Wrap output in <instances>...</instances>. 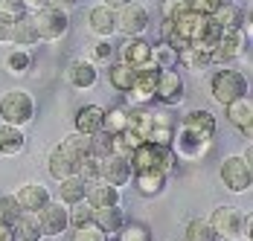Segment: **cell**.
<instances>
[{
	"label": "cell",
	"instance_id": "obj_6",
	"mask_svg": "<svg viewBox=\"0 0 253 241\" xmlns=\"http://www.w3.org/2000/svg\"><path fill=\"white\" fill-rule=\"evenodd\" d=\"M248 44H251V35H248L242 26H236V29H221V35H218L212 52H210V58H212V64H221V67H224L230 61L242 58V55L248 52Z\"/></svg>",
	"mask_w": 253,
	"mask_h": 241
},
{
	"label": "cell",
	"instance_id": "obj_10",
	"mask_svg": "<svg viewBox=\"0 0 253 241\" xmlns=\"http://www.w3.org/2000/svg\"><path fill=\"white\" fill-rule=\"evenodd\" d=\"M154 99L166 108L180 105L183 102V79L177 70H160L157 73V87H154Z\"/></svg>",
	"mask_w": 253,
	"mask_h": 241
},
{
	"label": "cell",
	"instance_id": "obj_39",
	"mask_svg": "<svg viewBox=\"0 0 253 241\" xmlns=\"http://www.w3.org/2000/svg\"><path fill=\"white\" fill-rule=\"evenodd\" d=\"M67 233H70V241H105L108 239L93 221L90 224H82V227H70Z\"/></svg>",
	"mask_w": 253,
	"mask_h": 241
},
{
	"label": "cell",
	"instance_id": "obj_33",
	"mask_svg": "<svg viewBox=\"0 0 253 241\" xmlns=\"http://www.w3.org/2000/svg\"><path fill=\"white\" fill-rule=\"evenodd\" d=\"M242 15H245V9H239L236 3H221L210 18L218 29H236V26H242Z\"/></svg>",
	"mask_w": 253,
	"mask_h": 241
},
{
	"label": "cell",
	"instance_id": "obj_51",
	"mask_svg": "<svg viewBox=\"0 0 253 241\" xmlns=\"http://www.w3.org/2000/svg\"><path fill=\"white\" fill-rule=\"evenodd\" d=\"M218 3H233V0H218Z\"/></svg>",
	"mask_w": 253,
	"mask_h": 241
},
{
	"label": "cell",
	"instance_id": "obj_38",
	"mask_svg": "<svg viewBox=\"0 0 253 241\" xmlns=\"http://www.w3.org/2000/svg\"><path fill=\"white\" fill-rule=\"evenodd\" d=\"M117 241H152V230L140 221H126L117 233Z\"/></svg>",
	"mask_w": 253,
	"mask_h": 241
},
{
	"label": "cell",
	"instance_id": "obj_4",
	"mask_svg": "<svg viewBox=\"0 0 253 241\" xmlns=\"http://www.w3.org/2000/svg\"><path fill=\"white\" fill-rule=\"evenodd\" d=\"M221 183L227 186L230 192L242 195V192H251V183H253V166H251V151L248 154H230L221 160Z\"/></svg>",
	"mask_w": 253,
	"mask_h": 241
},
{
	"label": "cell",
	"instance_id": "obj_26",
	"mask_svg": "<svg viewBox=\"0 0 253 241\" xmlns=\"http://www.w3.org/2000/svg\"><path fill=\"white\" fill-rule=\"evenodd\" d=\"M102 117H105V108H99V105H84V108H79L76 131L84 134V137H93L96 131H102Z\"/></svg>",
	"mask_w": 253,
	"mask_h": 241
},
{
	"label": "cell",
	"instance_id": "obj_15",
	"mask_svg": "<svg viewBox=\"0 0 253 241\" xmlns=\"http://www.w3.org/2000/svg\"><path fill=\"white\" fill-rule=\"evenodd\" d=\"M67 81H70L76 90H93L96 81H99V67H96L90 58H76V61H70V67H67Z\"/></svg>",
	"mask_w": 253,
	"mask_h": 241
},
{
	"label": "cell",
	"instance_id": "obj_41",
	"mask_svg": "<svg viewBox=\"0 0 253 241\" xmlns=\"http://www.w3.org/2000/svg\"><path fill=\"white\" fill-rule=\"evenodd\" d=\"M186 12H189V0H160V18L163 21H177Z\"/></svg>",
	"mask_w": 253,
	"mask_h": 241
},
{
	"label": "cell",
	"instance_id": "obj_23",
	"mask_svg": "<svg viewBox=\"0 0 253 241\" xmlns=\"http://www.w3.org/2000/svg\"><path fill=\"white\" fill-rule=\"evenodd\" d=\"M9 227H12L15 241H41L44 239V236H41V224H38V215H35V212L21 209V215L15 218Z\"/></svg>",
	"mask_w": 253,
	"mask_h": 241
},
{
	"label": "cell",
	"instance_id": "obj_28",
	"mask_svg": "<svg viewBox=\"0 0 253 241\" xmlns=\"http://www.w3.org/2000/svg\"><path fill=\"white\" fill-rule=\"evenodd\" d=\"M84 189H87V183H84L79 174H70V177L58 180V203L73 206L79 201H84Z\"/></svg>",
	"mask_w": 253,
	"mask_h": 241
},
{
	"label": "cell",
	"instance_id": "obj_1",
	"mask_svg": "<svg viewBox=\"0 0 253 241\" xmlns=\"http://www.w3.org/2000/svg\"><path fill=\"white\" fill-rule=\"evenodd\" d=\"M207 224L212 227L215 239H221V241H239V239L251 236V215H245L239 206H230V203L215 206L207 215Z\"/></svg>",
	"mask_w": 253,
	"mask_h": 241
},
{
	"label": "cell",
	"instance_id": "obj_32",
	"mask_svg": "<svg viewBox=\"0 0 253 241\" xmlns=\"http://www.w3.org/2000/svg\"><path fill=\"white\" fill-rule=\"evenodd\" d=\"M177 64H183L186 70H195V73H201L207 70L210 64H212V58H210V52H204V49L198 47H183V49H177Z\"/></svg>",
	"mask_w": 253,
	"mask_h": 241
},
{
	"label": "cell",
	"instance_id": "obj_30",
	"mask_svg": "<svg viewBox=\"0 0 253 241\" xmlns=\"http://www.w3.org/2000/svg\"><path fill=\"white\" fill-rule=\"evenodd\" d=\"M58 148L73 160V163H82V157H87L90 154V137H84V134H79V131H73L70 137H64L61 143H58Z\"/></svg>",
	"mask_w": 253,
	"mask_h": 241
},
{
	"label": "cell",
	"instance_id": "obj_37",
	"mask_svg": "<svg viewBox=\"0 0 253 241\" xmlns=\"http://www.w3.org/2000/svg\"><path fill=\"white\" fill-rule=\"evenodd\" d=\"M183 236H186V241H218L215 233H212V227L207 224V218H192V221L186 224Z\"/></svg>",
	"mask_w": 253,
	"mask_h": 241
},
{
	"label": "cell",
	"instance_id": "obj_12",
	"mask_svg": "<svg viewBox=\"0 0 253 241\" xmlns=\"http://www.w3.org/2000/svg\"><path fill=\"white\" fill-rule=\"evenodd\" d=\"M99 177L108 180V183H114L117 189L128 186L131 177H134V171H131V166H128V157H117V154H105V157H99Z\"/></svg>",
	"mask_w": 253,
	"mask_h": 241
},
{
	"label": "cell",
	"instance_id": "obj_40",
	"mask_svg": "<svg viewBox=\"0 0 253 241\" xmlns=\"http://www.w3.org/2000/svg\"><path fill=\"white\" fill-rule=\"evenodd\" d=\"M67 215H70V227L90 224V221H93V206H90L87 201H79L73 206H67Z\"/></svg>",
	"mask_w": 253,
	"mask_h": 241
},
{
	"label": "cell",
	"instance_id": "obj_52",
	"mask_svg": "<svg viewBox=\"0 0 253 241\" xmlns=\"http://www.w3.org/2000/svg\"><path fill=\"white\" fill-rule=\"evenodd\" d=\"M105 241H117V236H114V239H105Z\"/></svg>",
	"mask_w": 253,
	"mask_h": 241
},
{
	"label": "cell",
	"instance_id": "obj_42",
	"mask_svg": "<svg viewBox=\"0 0 253 241\" xmlns=\"http://www.w3.org/2000/svg\"><path fill=\"white\" fill-rule=\"evenodd\" d=\"M76 174L84 180V183H90V180H96L99 177V157L90 151L87 157H82V163H79V169H76Z\"/></svg>",
	"mask_w": 253,
	"mask_h": 241
},
{
	"label": "cell",
	"instance_id": "obj_18",
	"mask_svg": "<svg viewBox=\"0 0 253 241\" xmlns=\"http://www.w3.org/2000/svg\"><path fill=\"white\" fill-rule=\"evenodd\" d=\"M87 29L96 35V38H114L117 35V24H114V9L108 6H93L87 12Z\"/></svg>",
	"mask_w": 253,
	"mask_h": 241
},
{
	"label": "cell",
	"instance_id": "obj_34",
	"mask_svg": "<svg viewBox=\"0 0 253 241\" xmlns=\"http://www.w3.org/2000/svg\"><path fill=\"white\" fill-rule=\"evenodd\" d=\"M149 61H152L157 70H175L177 67V49L172 44H166V41H157V44H152Z\"/></svg>",
	"mask_w": 253,
	"mask_h": 241
},
{
	"label": "cell",
	"instance_id": "obj_25",
	"mask_svg": "<svg viewBox=\"0 0 253 241\" xmlns=\"http://www.w3.org/2000/svg\"><path fill=\"white\" fill-rule=\"evenodd\" d=\"M9 44H15V47H29V49L35 47V44H41L29 12H26V15H21L18 21H12V38H9Z\"/></svg>",
	"mask_w": 253,
	"mask_h": 241
},
{
	"label": "cell",
	"instance_id": "obj_13",
	"mask_svg": "<svg viewBox=\"0 0 253 241\" xmlns=\"http://www.w3.org/2000/svg\"><path fill=\"white\" fill-rule=\"evenodd\" d=\"M227 108V120L233 128H239L242 131V137H248L251 140L253 137V99L251 93L248 96H239V99H233L230 105H224Z\"/></svg>",
	"mask_w": 253,
	"mask_h": 241
},
{
	"label": "cell",
	"instance_id": "obj_44",
	"mask_svg": "<svg viewBox=\"0 0 253 241\" xmlns=\"http://www.w3.org/2000/svg\"><path fill=\"white\" fill-rule=\"evenodd\" d=\"M21 15H26L24 0H0V18L3 21H18Z\"/></svg>",
	"mask_w": 253,
	"mask_h": 241
},
{
	"label": "cell",
	"instance_id": "obj_46",
	"mask_svg": "<svg viewBox=\"0 0 253 241\" xmlns=\"http://www.w3.org/2000/svg\"><path fill=\"white\" fill-rule=\"evenodd\" d=\"M79 0H47V6H52V9H61V12H73L76 9Z\"/></svg>",
	"mask_w": 253,
	"mask_h": 241
},
{
	"label": "cell",
	"instance_id": "obj_2",
	"mask_svg": "<svg viewBox=\"0 0 253 241\" xmlns=\"http://www.w3.org/2000/svg\"><path fill=\"white\" fill-rule=\"evenodd\" d=\"M251 93V79L236 67H218L210 79V96L218 105H230L233 99Z\"/></svg>",
	"mask_w": 253,
	"mask_h": 241
},
{
	"label": "cell",
	"instance_id": "obj_17",
	"mask_svg": "<svg viewBox=\"0 0 253 241\" xmlns=\"http://www.w3.org/2000/svg\"><path fill=\"white\" fill-rule=\"evenodd\" d=\"M175 128H177V122H175L172 114H166V111H152V128H149L146 143H152V145H172Z\"/></svg>",
	"mask_w": 253,
	"mask_h": 241
},
{
	"label": "cell",
	"instance_id": "obj_3",
	"mask_svg": "<svg viewBox=\"0 0 253 241\" xmlns=\"http://www.w3.org/2000/svg\"><path fill=\"white\" fill-rule=\"evenodd\" d=\"M35 111H38V105H35V96L29 90L15 87V90H6L0 96V117H3L6 125L26 128V125H32V120H35Z\"/></svg>",
	"mask_w": 253,
	"mask_h": 241
},
{
	"label": "cell",
	"instance_id": "obj_49",
	"mask_svg": "<svg viewBox=\"0 0 253 241\" xmlns=\"http://www.w3.org/2000/svg\"><path fill=\"white\" fill-rule=\"evenodd\" d=\"M0 241H15V236H12V227H9L6 221H0Z\"/></svg>",
	"mask_w": 253,
	"mask_h": 241
},
{
	"label": "cell",
	"instance_id": "obj_45",
	"mask_svg": "<svg viewBox=\"0 0 253 241\" xmlns=\"http://www.w3.org/2000/svg\"><path fill=\"white\" fill-rule=\"evenodd\" d=\"M218 6H221L218 0H189V12H198V15H207V18H210Z\"/></svg>",
	"mask_w": 253,
	"mask_h": 241
},
{
	"label": "cell",
	"instance_id": "obj_36",
	"mask_svg": "<svg viewBox=\"0 0 253 241\" xmlns=\"http://www.w3.org/2000/svg\"><path fill=\"white\" fill-rule=\"evenodd\" d=\"M114 58H117V47L111 44V38H96V44L90 47V61L96 67H108L114 64Z\"/></svg>",
	"mask_w": 253,
	"mask_h": 241
},
{
	"label": "cell",
	"instance_id": "obj_7",
	"mask_svg": "<svg viewBox=\"0 0 253 241\" xmlns=\"http://www.w3.org/2000/svg\"><path fill=\"white\" fill-rule=\"evenodd\" d=\"M114 24H117V32H120V35H126V38H140V35H146V29H149V9L134 0V3H128V6H123V9L114 12Z\"/></svg>",
	"mask_w": 253,
	"mask_h": 241
},
{
	"label": "cell",
	"instance_id": "obj_50",
	"mask_svg": "<svg viewBox=\"0 0 253 241\" xmlns=\"http://www.w3.org/2000/svg\"><path fill=\"white\" fill-rule=\"evenodd\" d=\"M128 3H134V0H102V6H108V9H123V6H128Z\"/></svg>",
	"mask_w": 253,
	"mask_h": 241
},
{
	"label": "cell",
	"instance_id": "obj_11",
	"mask_svg": "<svg viewBox=\"0 0 253 241\" xmlns=\"http://www.w3.org/2000/svg\"><path fill=\"white\" fill-rule=\"evenodd\" d=\"M157 67H154L152 61L149 64H143V67H137L134 73V84H131V90H128V96L134 99L137 105H149L154 102V87H157Z\"/></svg>",
	"mask_w": 253,
	"mask_h": 241
},
{
	"label": "cell",
	"instance_id": "obj_22",
	"mask_svg": "<svg viewBox=\"0 0 253 241\" xmlns=\"http://www.w3.org/2000/svg\"><path fill=\"white\" fill-rule=\"evenodd\" d=\"M183 128H189L192 134H198V137H204V140H215V114H210V111H189L186 117H183V122H180Z\"/></svg>",
	"mask_w": 253,
	"mask_h": 241
},
{
	"label": "cell",
	"instance_id": "obj_35",
	"mask_svg": "<svg viewBox=\"0 0 253 241\" xmlns=\"http://www.w3.org/2000/svg\"><path fill=\"white\" fill-rule=\"evenodd\" d=\"M128 128V108H108L102 117V131L108 134H123Z\"/></svg>",
	"mask_w": 253,
	"mask_h": 241
},
{
	"label": "cell",
	"instance_id": "obj_5",
	"mask_svg": "<svg viewBox=\"0 0 253 241\" xmlns=\"http://www.w3.org/2000/svg\"><path fill=\"white\" fill-rule=\"evenodd\" d=\"M32 24H35V32H38L41 44H55V41H61L70 32V12L47 6V9L32 15Z\"/></svg>",
	"mask_w": 253,
	"mask_h": 241
},
{
	"label": "cell",
	"instance_id": "obj_27",
	"mask_svg": "<svg viewBox=\"0 0 253 241\" xmlns=\"http://www.w3.org/2000/svg\"><path fill=\"white\" fill-rule=\"evenodd\" d=\"M93 224L99 227L108 239H114V236L120 233V227L126 224L120 203H117V206H105V209H93Z\"/></svg>",
	"mask_w": 253,
	"mask_h": 241
},
{
	"label": "cell",
	"instance_id": "obj_31",
	"mask_svg": "<svg viewBox=\"0 0 253 241\" xmlns=\"http://www.w3.org/2000/svg\"><path fill=\"white\" fill-rule=\"evenodd\" d=\"M76 169H79V166L67 157V154H64V151H61V148H58V145L50 151V157H47V171H50L55 180H64V177L76 174Z\"/></svg>",
	"mask_w": 253,
	"mask_h": 241
},
{
	"label": "cell",
	"instance_id": "obj_21",
	"mask_svg": "<svg viewBox=\"0 0 253 241\" xmlns=\"http://www.w3.org/2000/svg\"><path fill=\"white\" fill-rule=\"evenodd\" d=\"M26 148V134L18 125L0 122V157H18Z\"/></svg>",
	"mask_w": 253,
	"mask_h": 241
},
{
	"label": "cell",
	"instance_id": "obj_47",
	"mask_svg": "<svg viewBox=\"0 0 253 241\" xmlns=\"http://www.w3.org/2000/svg\"><path fill=\"white\" fill-rule=\"evenodd\" d=\"M24 9L29 12V15H35V12L47 9V0H24Z\"/></svg>",
	"mask_w": 253,
	"mask_h": 241
},
{
	"label": "cell",
	"instance_id": "obj_8",
	"mask_svg": "<svg viewBox=\"0 0 253 241\" xmlns=\"http://www.w3.org/2000/svg\"><path fill=\"white\" fill-rule=\"evenodd\" d=\"M169 148L175 151L177 160L195 163V160L207 157V151L212 148V143H210V140H204V137H198V134H192L189 128L177 125V128H175V137H172V145H169Z\"/></svg>",
	"mask_w": 253,
	"mask_h": 241
},
{
	"label": "cell",
	"instance_id": "obj_24",
	"mask_svg": "<svg viewBox=\"0 0 253 241\" xmlns=\"http://www.w3.org/2000/svg\"><path fill=\"white\" fill-rule=\"evenodd\" d=\"M35 64V55L29 47H12L6 55H3V67L9 76H26Z\"/></svg>",
	"mask_w": 253,
	"mask_h": 241
},
{
	"label": "cell",
	"instance_id": "obj_48",
	"mask_svg": "<svg viewBox=\"0 0 253 241\" xmlns=\"http://www.w3.org/2000/svg\"><path fill=\"white\" fill-rule=\"evenodd\" d=\"M12 38V21H3L0 18V44H6Z\"/></svg>",
	"mask_w": 253,
	"mask_h": 241
},
{
	"label": "cell",
	"instance_id": "obj_43",
	"mask_svg": "<svg viewBox=\"0 0 253 241\" xmlns=\"http://www.w3.org/2000/svg\"><path fill=\"white\" fill-rule=\"evenodd\" d=\"M18 215H21V206H18L15 195H3V198H0V221L12 224Z\"/></svg>",
	"mask_w": 253,
	"mask_h": 241
},
{
	"label": "cell",
	"instance_id": "obj_14",
	"mask_svg": "<svg viewBox=\"0 0 253 241\" xmlns=\"http://www.w3.org/2000/svg\"><path fill=\"white\" fill-rule=\"evenodd\" d=\"M12 195H15L18 206H21V209H26V212H38L41 206H47V203L52 201V198H50V189H47L44 183H38V180L18 186Z\"/></svg>",
	"mask_w": 253,
	"mask_h": 241
},
{
	"label": "cell",
	"instance_id": "obj_16",
	"mask_svg": "<svg viewBox=\"0 0 253 241\" xmlns=\"http://www.w3.org/2000/svg\"><path fill=\"white\" fill-rule=\"evenodd\" d=\"M84 201L93 206V209H105V206H117L120 203V189L114 186V183H108V180H90L87 183V189H84Z\"/></svg>",
	"mask_w": 253,
	"mask_h": 241
},
{
	"label": "cell",
	"instance_id": "obj_19",
	"mask_svg": "<svg viewBox=\"0 0 253 241\" xmlns=\"http://www.w3.org/2000/svg\"><path fill=\"white\" fill-rule=\"evenodd\" d=\"M149 55H152V44L146 41V35H140V38H126V44L120 47V61H126L131 67L149 64Z\"/></svg>",
	"mask_w": 253,
	"mask_h": 241
},
{
	"label": "cell",
	"instance_id": "obj_9",
	"mask_svg": "<svg viewBox=\"0 0 253 241\" xmlns=\"http://www.w3.org/2000/svg\"><path fill=\"white\" fill-rule=\"evenodd\" d=\"M38 224H41V236L44 239H58L70 230V215H67V206L58 203V201H50L47 206H41L38 212Z\"/></svg>",
	"mask_w": 253,
	"mask_h": 241
},
{
	"label": "cell",
	"instance_id": "obj_20",
	"mask_svg": "<svg viewBox=\"0 0 253 241\" xmlns=\"http://www.w3.org/2000/svg\"><path fill=\"white\" fill-rule=\"evenodd\" d=\"M131 183L137 186V192L143 195V198H157V195L166 189L169 177L160 169H149V171H137V174L131 177Z\"/></svg>",
	"mask_w": 253,
	"mask_h": 241
},
{
	"label": "cell",
	"instance_id": "obj_29",
	"mask_svg": "<svg viewBox=\"0 0 253 241\" xmlns=\"http://www.w3.org/2000/svg\"><path fill=\"white\" fill-rule=\"evenodd\" d=\"M134 73H137V67H131L126 61H114V64H108V81H111L114 90L128 93L131 84H134Z\"/></svg>",
	"mask_w": 253,
	"mask_h": 241
}]
</instances>
